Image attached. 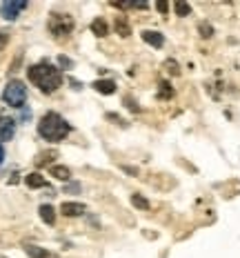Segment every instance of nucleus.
Listing matches in <instances>:
<instances>
[{
    "label": "nucleus",
    "instance_id": "39448f33",
    "mask_svg": "<svg viewBox=\"0 0 240 258\" xmlns=\"http://www.w3.org/2000/svg\"><path fill=\"white\" fill-rule=\"evenodd\" d=\"M22 9H27L25 0H7V2H2V7H0V13H2L4 20H16Z\"/></svg>",
    "mask_w": 240,
    "mask_h": 258
},
{
    "label": "nucleus",
    "instance_id": "f257e3e1",
    "mask_svg": "<svg viewBox=\"0 0 240 258\" xmlns=\"http://www.w3.org/2000/svg\"><path fill=\"white\" fill-rule=\"evenodd\" d=\"M27 76H29L31 83L44 93H53L62 85L60 69H58L56 65H51V62H47V60L31 65L29 69H27Z\"/></svg>",
    "mask_w": 240,
    "mask_h": 258
},
{
    "label": "nucleus",
    "instance_id": "9b49d317",
    "mask_svg": "<svg viewBox=\"0 0 240 258\" xmlns=\"http://www.w3.org/2000/svg\"><path fill=\"white\" fill-rule=\"evenodd\" d=\"M38 214L42 218V222H47V225H53V220H56V209L51 205H40Z\"/></svg>",
    "mask_w": 240,
    "mask_h": 258
},
{
    "label": "nucleus",
    "instance_id": "f3484780",
    "mask_svg": "<svg viewBox=\"0 0 240 258\" xmlns=\"http://www.w3.org/2000/svg\"><path fill=\"white\" fill-rule=\"evenodd\" d=\"M160 98H164V100H169V98L173 96V89H171V85L167 83V80H162V83H160V93H158Z\"/></svg>",
    "mask_w": 240,
    "mask_h": 258
},
{
    "label": "nucleus",
    "instance_id": "412c9836",
    "mask_svg": "<svg viewBox=\"0 0 240 258\" xmlns=\"http://www.w3.org/2000/svg\"><path fill=\"white\" fill-rule=\"evenodd\" d=\"M56 151H44V154H40L38 156V158H36V165H38V167H42V165H47L49 163V160L47 158H56Z\"/></svg>",
    "mask_w": 240,
    "mask_h": 258
},
{
    "label": "nucleus",
    "instance_id": "f03ea898",
    "mask_svg": "<svg viewBox=\"0 0 240 258\" xmlns=\"http://www.w3.org/2000/svg\"><path fill=\"white\" fill-rule=\"evenodd\" d=\"M71 131V127L67 125V120L56 111H47L38 123V133L49 142H58L62 138H67V133Z\"/></svg>",
    "mask_w": 240,
    "mask_h": 258
},
{
    "label": "nucleus",
    "instance_id": "dca6fc26",
    "mask_svg": "<svg viewBox=\"0 0 240 258\" xmlns=\"http://www.w3.org/2000/svg\"><path fill=\"white\" fill-rule=\"evenodd\" d=\"M131 205L136 209H149V200H147L145 196H140V194H133L131 196Z\"/></svg>",
    "mask_w": 240,
    "mask_h": 258
},
{
    "label": "nucleus",
    "instance_id": "0eeeda50",
    "mask_svg": "<svg viewBox=\"0 0 240 258\" xmlns=\"http://www.w3.org/2000/svg\"><path fill=\"white\" fill-rule=\"evenodd\" d=\"M62 216H69V218H76V216H82L84 214V205L82 203H74V200H65L60 207Z\"/></svg>",
    "mask_w": 240,
    "mask_h": 258
},
{
    "label": "nucleus",
    "instance_id": "6e6552de",
    "mask_svg": "<svg viewBox=\"0 0 240 258\" xmlns=\"http://www.w3.org/2000/svg\"><path fill=\"white\" fill-rule=\"evenodd\" d=\"M142 40H145L147 44H151V47H156V49H160L164 44V36L160 34V31H142Z\"/></svg>",
    "mask_w": 240,
    "mask_h": 258
},
{
    "label": "nucleus",
    "instance_id": "6ab92c4d",
    "mask_svg": "<svg viewBox=\"0 0 240 258\" xmlns=\"http://www.w3.org/2000/svg\"><path fill=\"white\" fill-rule=\"evenodd\" d=\"M173 9H176L178 16H189V13H191V7L187 2H182V0H178V2L173 4Z\"/></svg>",
    "mask_w": 240,
    "mask_h": 258
},
{
    "label": "nucleus",
    "instance_id": "2eb2a0df",
    "mask_svg": "<svg viewBox=\"0 0 240 258\" xmlns=\"http://www.w3.org/2000/svg\"><path fill=\"white\" fill-rule=\"evenodd\" d=\"M27 256L29 258H49V252L42 247H38V245H27Z\"/></svg>",
    "mask_w": 240,
    "mask_h": 258
},
{
    "label": "nucleus",
    "instance_id": "20e7f679",
    "mask_svg": "<svg viewBox=\"0 0 240 258\" xmlns=\"http://www.w3.org/2000/svg\"><path fill=\"white\" fill-rule=\"evenodd\" d=\"M74 18L69 16V13H51L49 16V31H51L56 38H65V36H69L71 31H74Z\"/></svg>",
    "mask_w": 240,
    "mask_h": 258
},
{
    "label": "nucleus",
    "instance_id": "4468645a",
    "mask_svg": "<svg viewBox=\"0 0 240 258\" xmlns=\"http://www.w3.org/2000/svg\"><path fill=\"white\" fill-rule=\"evenodd\" d=\"M91 31H93V36H107L109 34V25H107L105 20H102V18H96V20L91 22Z\"/></svg>",
    "mask_w": 240,
    "mask_h": 258
},
{
    "label": "nucleus",
    "instance_id": "423d86ee",
    "mask_svg": "<svg viewBox=\"0 0 240 258\" xmlns=\"http://www.w3.org/2000/svg\"><path fill=\"white\" fill-rule=\"evenodd\" d=\"M16 133V120L9 116H0V140H11Z\"/></svg>",
    "mask_w": 240,
    "mask_h": 258
},
{
    "label": "nucleus",
    "instance_id": "1a4fd4ad",
    "mask_svg": "<svg viewBox=\"0 0 240 258\" xmlns=\"http://www.w3.org/2000/svg\"><path fill=\"white\" fill-rule=\"evenodd\" d=\"M93 89H96L98 93L111 96V93L116 91V83H114V80H96V83H93Z\"/></svg>",
    "mask_w": 240,
    "mask_h": 258
},
{
    "label": "nucleus",
    "instance_id": "b1692460",
    "mask_svg": "<svg viewBox=\"0 0 240 258\" xmlns=\"http://www.w3.org/2000/svg\"><path fill=\"white\" fill-rule=\"evenodd\" d=\"M156 7H158V11H160V13H167V11H169V4H167V2H158Z\"/></svg>",
    "mask_w": 240,
    "mask_h": 258
},
{
    "label": "nucleus",
    "instance_id": "aec40b11",
    "mask_svg": "<svg viewBox=\"0 0 240 258\" xmlns=\"http://www.w3.org/2000/svg\"><path fill=\"white\" fill-rule=\"evenodd\" d=\"M198 31H200V36H202V38H211V36H213V27L209 25V22H200Z\"/></svg>",
    "mask_w": 240,
    "mask_h": 258
},
{
    "label": "nucleus",
    "instance_id": "9d476101",
    "mask_svg": "<svg viewBox=\"0 0 240 258\" xmlns=\"http://www.w3.org/2000/svg\"><path fill=\"white\" fill-rule=\"evenodd\" d=\"M25 182H27V187H31V189H40V187H44V185H47L44 176H42V173H38V172L29 173V176L25 178Z\"/></svg>",
    "mask_w": 240,
    "mask_h": 258
},
{
    "label": "nucleus",
    "instance_id": "ddd939ff",
    "mask_svg": "<svg viewBox=\"0 0 240 258\" xmlns=\"http://www.w3.org/2000/svg\"><path fill=\"white\" fill-rule=\"evenodd\" d=\"M49 172H51V176L58 178V180H69V178H71L69 167H65V165H53Z\"/></svg>",
    "mask_w": 240,
    "mask_h": 258
},
{
    "label": "nucleus",
    "instance_id": "5701e85b",
    "mask_svg": "<svg viewBox=\"0 0 240 258\" xmlns=\"http://www.w3.org/2000/svg\"><path fill=\"white\" fill-rule=\"evenodd\" d=\"M7 43H9V34H4V31H0V49H2Z\"/></svg>",
    "mask_w": 240,
    "mask_h": 258
},
{
    "label": "nucleus",
    "instance_id": "393cba45",
    "mask_svg": "<svg viewBox=\"0 0 240 258\" xmlns=\"http://www.w3.org/2000/svg\"><path fill=\"white\" fill-rule=\"evenodd\" d=\"M2 160H4V147L0 145V165H2Z\"/></svg>",
    "mask_w": 240,
    "mask_h": 258
},
{
    "label": "nucleus",
    "instance_id": "f8f14e48",
    "mask_svg": "<svg viewBox=\"0 0 240 258\" xmlns=\"http://www.w3.org/2000/svg\"><path fill=\"white\" fill-rule=\"evenodd\" d=\"M116 34L120 38H129L131 36V27H129L127 18H116Z\"/></svg>",
    "mask_w": 240,
    "mask_h": 258
},
{
    "label": "nucleus",
    "instance_id": "a211bd4d",
    "mask_svg": "<svg viewBox=\"0 0 240 258\" xmlns=\"http://www.w3.org/2000/svg\"><path fill=\"white\" fill-rule=\"evenodd\" d=\"M162 67H164V69H167L171 76H178V74H180V65H178V62L173 60V58H169V60H164V65H162Z\"/></svg>",
    "mask_w": 240,
    "mask_h": 258
},
{
    "label": "nucleus",
    "instance_id": "4be33fe9",
    "mask_svg": "<svg viewBox=\"0 0 240 258\" xmlns=\"http://www.w3.org/2000/svg\"><path fill=\"white\" fill-rule=\"evenodd\" d=\"M107 120H111V123H118L120 127H124V125H127L122 118H120V116H116V114H107Z\"/></svg>",
    "mask_w": 240,
    "mask_h": 258
},
{
    "label": "nucleus",
    "instance_id": "7ed1b4c3",
    "mask_svg": "<svg viewBox=\"0 0 240 258\" xmlns=\"http://www.w3.org/2000/svg\"><path fill=\"white\" fill-rule=\"evenodd\" d=\"M2 100L7 102L9 107H13V109H20L22 105L27 102V87L22 80H9L7 87H4L2 91Z\"/></svg>",
    "mask_w": 240,
    "mask_h": 258
}]
</instances>
